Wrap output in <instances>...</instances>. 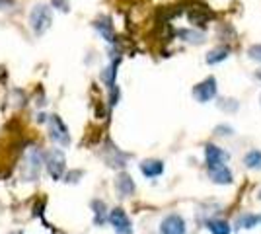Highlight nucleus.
<instances>
[{
  "label": "nucleus",
  "instance_id": "412c9836",
  "mask_svg": "<svg viewBox=\"0 0 261 234\" xmlns=\"http://www.w3.org/2000/svg\"><path fill=\"white\" fill-rule=\"evenodd\" d=\"M53 6H57L59 10H63V12H68L70 8H68V2L66 0H53Z\"/></svg>",
  "mask_w": 261,
  "mask_h": 234
},
{
  "label": "nucleus",
  "instance_id": "20e7f679",
  "mask_svg": "<svg viewBox=\"0 0 261 234\" xmlns=\"http://www.w3.org/2000/svg\"><path fill=\"white\" fill-rule=\"evenodd\" d=\"M49 137H51V141H55L57 145L61 146L70 145L68 129H66V125L63 123V119L59 115H49Z\"/></svg>",
  "mask_w": 261,
  "mask_h": 234
},
{
  "label": "nucleus",
  "instance_id": "a211bd4d",
  "mask_svg": "<svg viewBox=\"0 0 261 234\" xmlns=\"http://www.w3.org/2000/svg\"><path fill=\"white\" fill-rule=\"evenodd\" d=\"M92 209L96 211V223H103L106 221V203L103 201H94L92 203Z\"/></svg>",
  "mask_w": 261,
  "mask_h": 234
},
{
  "label": "nucleus",
  "instance_id": "0eeeda50",
  "mask_svg": "<svg viewBox=\"0 0 261 234\" xmlns=\"http://www.w3.org/2000/svg\"><path fill=\"white\" fill-rule=\"evenodd\" d=\"M193 96H195L201 103L211 101L217 96V80L211 76V78H207V80H203L201 84H197L195 88H193Z\"/></svg>",
  "mask_w": 261,
  "mask_h": 234
},
{
  "label": "nucleus",
  "instance_id": "4468645a",
  "mask_svg": "<svg viewBox=\"0 0 261 234\" xmlns=\"http://www.w3.org/2000/svg\"><path fill=\"white\" fill-rule=\"evenodd\" d=\"M207 228L213 234H230V224L222 219H213L207 223Z\"/></svg>",
  "mask_w": 261,
  "mask_h": 234
},
{
  "label": "nucleus",
  "instance_id": "39448f33",
  "mask_svg": "<svg viewBox=\"0 0 261 234\" xmlns=\"http://www.w3.org/2000/svg\"><path fill=\"white\" fill-rule=\"evenodd\" d=\"M108 221L111 223L113 230L117 234H133V226H130V219L123 209H111L108 215Z\"/></svg>",
  "mask_w": 261,
  "mask_h": 234
},
{
  "label": "nucleus",
  "instance_id": "5701e85b",
  "mask_svg": "<svg viewBox=\"0 0 261 234\" xmlns=\"http://www.w3.org/2000/svg\"><path fill=\"white\" fill-rule=\"evenodd\" d=\"M259 199H261V191H259Z\"/></svg>",
  "mask_w": 261,
  "mask_h": 234
},
{
  "label": "nucleus",
  "instance_id": "7ed1b4c3",
  "mask_svg": "<svg viewBox=\"0 0 261 234\" xmlns=\"http://www.w3.org/2000/svg\"><path fill=\"white\" fill-rule=\"evenodd\" d=\"M45 166L47 172L53 179H61L65 174L66 168V156L61 148H51L47 154H45Z\"/></svg>",
  "mask_w": 261,
  "mask_h": 234
},
{
  "label": "nucleus",
  "instance_id": "6e6552de",
  "mask_svg": "<svg viewBox=\"0 0 261 234\" xmlns=\"http://www.w3.org/2000/svg\"><path fill=\"white\" fill-rule=\"evenodd\" d=\"M160 232L162 234H185V221L179 215H170L166 217L160 224Z\"/></svg>",
  "mask_w": 261,
  "mask_h": 234
},
{
  "label": "nucleus",
  "instance_id": "1a4fd4ad",
  "mask_svg": "<svg viewBox=\"0 0 261 234\" xmlns=\"http://www.w3.org/2000/svg\"><path fill=\"white\" fill-rule=\"evenodd\" d=\"M141 172L146 178H156L164 172V162L162 160H154V158L144 160V162H141Z\"/></svg>",
  "mask_w": 261,
  "mask_h": 234
},
{
  "label": "nucleus",
  "instance_id": "4be33fe9",
  "mask_svg": "<svg viewBox=\"0 0 261 234\" xmlns=\"http://www.w3.org/2000/svg\"><path fill=\"white\" fill-rule=\"evenodd\" d=\"M10 6H14V0H0V10H6Z\"/></svg>",
  "mask_w": 261,
  "mask_h": 234
},
{
  "label": "nucleus",
  "instance_id": "b1692460",
  "mask_svg": "<svg viewBox=\"0 0 261 234\" xmlns=\"http://www.w3.org/2000/svg\"><path fill=\"white\" fill-rule=\"evenodd\" d=\"M18 234H22V230H20V232H18Z\"/></svg>",
  "mask_w": 261,
  "mask_h": 234
},
{
  "label": "nucleus",
  "instance_id": "f03ea898",
  "mask_svg": "<svg viewBox=\"0 0 261 234\" xmlns=\"http://www.w3.org/2000/svg\"><path fill=\"white\" fill-rule=\"evenodd\" d=\"M41 164H43V154L39 152V148L32 146L28 152H25V158H23L22 164V178L28 179V181H35L39 178V172H41Z\"/></svg>",
  "mask_w": 261,
  "mask_h": 234
},
{
  "label": "nucleus",
  "instance_id": "f3484780",
  "mask_svg": "<svg viewBox=\"0 0 261 234\" xmlns=\"http://www.w3.org/2000/svg\"><path fill=\"white\" fill-rule=\"evenodd\" d=\"M115 67H117V65L113 63V65L106 68V70H103V74H101V78H103V82L108 84L109 88H113V86H115V74H117V70H115Z\"/></svg>",
  "mask_w": 261,
  "mask_h": 234
},
{
  "label": "nucleus",
  "instance_id": "ddd939ff",
  "mask_svg": "<svg viewBox=\"0 0 261 234\" xmlns=\"http://www.w3.org/2000/svg\"><path fill=\"white\" fill-rule=\"evenodd\" d=\"M228 55H230V49H226V47H217V49H213L207 55V63L208 65H218V63L226 61Z\"/></svg>",
  "mask_w": 261,
  "mask_h": 234
},
{
  "label": "nucleus",
  "instance_id": "aec40b11",
  "mask_svg": "<svg viewBox=\"0 0 261 234\" xmlns=\"http://www.w3.org/2000/svg\"><path fill=\"white\" fill-rule=\"evenodd\" d=\"M248 55H250V59L261 63V45H251L250 49H248Z\"/></svg>",
  "mask_w": 261,
  "mask_h": 234
},
{
  "label": "nucleus",
  "instance_id": "9d476101",
  "mask_svg": "<svg viewBox=\"0 0 261 234\" xmlns=\"http://www.w3.org/2000/svg\"><path fill=\"white\" fill-rule=\"evenodd\" d=\"M94 28L98 30L99 34L103 35L106 41H115V34H113V23L109 20L108 16H101L94 22Z\"/></svg>",
  "mask_w": 261,
  "mask_h": 234
},
{
  "label": "nucleus",
  "instance_id": "9b49d317",
  "mask_svg": "<svg viewBox=\"0 0 261 234\" xmlns=\"http://www.w3.org/2000/svg\"><path fill=\"white\" fill-rule=\"evenodd\" d=\"M115 188H117L121 197H127L135 191V181H133L129 174H119L117 179H115Z\"/></svg>",
  "mask_w": 261,
  "mask_h": 234
},
{
  "label": "nucleus",
  "instance_id": "dca6fc26",
  "mask_svg": "<svg viewBox=\"0 0 261 234\" xmlns=\"http://www.w3.org/2000/svg\"><path fill=\"white\" fill-rule=\"evenodd\" d=\"M244 164L250 170H261V150H250L244 158Z\"/></svg>",
  "mask_w": 261,
  "mask_h": 234
},
{
  "label": "nucleus",
  "instance_id": "f8f14e48",
  "mask_svg": "<svg viewBox=\"0 0 261 234\" xmlns=\"http://www.w3.org/2000/svg\"><path fill=\"white\" fill-rule=\"evenodd\" d=\"M208 176H211V179H213L215 184H220V186L232 184V172H230L228 166L213 168V170H208Z\"/></svg>",
  "mask_w": 261,
  "mask_h": 234
},
{
  "label": "nucleus",
  "instance_id": "2eb2a0df",
  "mask_svg": "<svg viewBox=\"0 0 261 234\" xmlns=\"http://www.w3.org/2000/svg\"><path fill=\"white\" fill-rule=\"evenodd\" d=\"M177 35H179L184 41H187V43L201 45L203 41H205V35L199 34V32H191V30H179V32H177Z\"/></svg>",
  "mask_w": 261,
  "mask_h": 234
},
{
  "label": "nucleus",
  "instance_id": "6ab92c4d",
  "mask_svg": "<svg viewBox=\"0 0 261 234\" xmlns=\"http://www.w3.org/2000/svg\"><path fill=\"white\" fill-rule=\"evenodd\" d=\"M257 217L255 215H244L242 219H238V228H253L257 224Z\"/></svg>",
  "mask_w": 261,
  "mask_h": 234
},
{
  "label": "nucleus",
  "instance_id": "f257e3e1",
  "mask_svg": "<svg viewBox=\"0 0 261 234\" xmlns=\"http://www.w3.org/2000/svg\"><path fill=\"white\" fill-rule=\"evenodd\" d=\"M53 23V10L47 4H35L30 12V28L35 35H43Z\"/></svg>",
  "mask_w": 261,
  "mask_h": 234
},
{
  "label": "nucleus",
  "instance_id": "423d86ee",
  "mask_svg": "<svg viewBox=\"0 0 261 234\" xmlns=\"http://www.w3.org/2000/svg\"><path fill=\"white\" fill-rule=\"evenodd\" d=\"M205 158H207V170H213V168L226 166V162L230 160V154L220 146L208 145L205 148Z\"/></svg>",
  "mask_w": 261,
  "mask_h": 234
}]
</instances>
